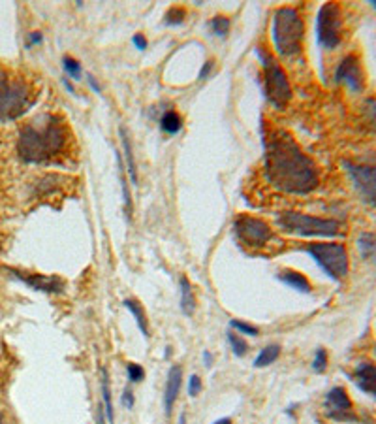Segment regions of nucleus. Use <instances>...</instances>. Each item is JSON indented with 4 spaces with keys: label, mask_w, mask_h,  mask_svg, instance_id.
Segmentation results:
<instances>
[{
    "label": "nucleus",
    "mask_w": 376,
    "mask_h": 424,
    "mask_svg": "<svg viewBox=\"0 0 376 424\" xmlns=\"http://www.w3.org/2000/svg\"><path fill=\"white\" fill-rule=\"evenodd\" d=\"M266 178L282 192L307 195L318 187V168L290 134L277 130L266 141Z\"/></svg>",
    "instance_id": "1"
},
{
    "label": "nucleus",
    "mask_w": 376,
    "mask_h": 424,
    "mask_svg": "<svg viewBox=\"0 0 376 424\" xmlns=\"http://www.w3.org/2000/svg\"><path fill=\"white\" fill-rule=\"evenodd\" d=\"M66 127L53 115H42L24 125L17 141V151L24 162H48L66 146Z\"/></svg>",
    "instance_id": "2"
},
{
    "label": "nucleus",
    "mask_w": 376,
    "mask_h": 424,
    "mask_svg": "<svg viewBox=\"0 0 376 424\" xmlns=\"http://www.w3.org/2000/svg\"><path fill=\"white\" fill-rule=\"evenodd\" d=\"M303 19L299 15L296 8L282 6L273 15V43L277 51L282 57L296 55L301 50V40H303Z\"/></svg>",
    "instance_id": "3"
},
{
    "label": "nucleus",
    "mask_w": 376,
    "mask_h": 424,
    "mask_svg": "<svg viewBox=\"0 0 376 424\" xmlns=\"http://www.w3.org/2000/svg\"><path fill=\"white\" fill-rule=\"evenodd\" d=\"M279 227L284 232L298 234V236H318V238H333L342 234V222L335 219H320L310 217L298 211H284L279 217Z\"/></svg>",
    "instance_id": "4"
},
{
    "label": "nucleus",
    "mask_w": 376,
    "mask_h": 424,
    "mask_svg": "<svg viewBox=\"0 0 376 424\" xmlns=\"http://www.w3.org/2000/svg\"><path fill=\"white\" fill-rule=\"evenodd\" d=\"M256 55L260 57L261 66H263V91L266 99L275 106V108H284L291 99L290 81L286 78L284 70L279 66V62L261 48L256 50Z\"/></svg>",
    "instance_id": "5"
},
{
    "label": "nucleus",
    "mask_w": 376,
    "mask_h": 424,
    "mask_svg": "<svg viewBox=\"0 0 376 424\" xmlns=\"http://www.w3.org/2000/svg\"><path fill=\"white\" fill-rule=\"evenodd\" d=\"M32 104L31 89L23 80H10L0 72V121H13Z\"/></svg>",
    "instance_id": "6"
},
{
    "label": "nucleus",
    "mask_w": 376,
    "mask_h": 424,
    "mask_svg": "<svg viewBox=\"0 0 376 424\" xmlns=\"http://www.w3.org/2000/svg\"><path fill=\"white\" fill-rule=\"evenodd\" d=\"M305 251L309 253L316 264L326 271L333 281H342L348 276L350 262H348V253L342 243H309Z\"/></svg>",
    "instance_id": "7"
},
{
    "label": "nucleus",
    "mask_w": 376,
    "mask_h": 424,
    "mask_svg": "<svg viewBox=\"0 0 376 424\" xmlns=\"http://www.w3.org/2000/svg\"><path fill=\"white\" fill-rule=\"evenodd\" d=\"M342 31V13L340 6L335 2H326L318 10L316 17V40L324 50H335L340 43Z\"/></svg>",
    "instance_id": "8"
},
{
    "label": "nucleus",
    "mask_w": 376,
    "mask_h": 424,
    "mask_svg": "<svg viewBox=\"0 0 376 424\" xmlns=\"http://www.w3.org/2000/svg\"><path fill=\"white\" fill-rule=\"evenodd\" d=\"M233 228H236L239 241L245 243L247 247H250V249H261L273 238V232H271V228H269V225L266 221L250 215L237 217L236 221H233Z\"/></svg>",
    "instance_id": "9"
},
{
    "label": "nucleus",
    "mask_w": 376,
    "mask_h": 424,
    "mask_svg": "<svg viewBox=\"0 0 376 424\" xmlns=\"http://www.w3.org/2000/svg\"><path fill=\"white\" fill-rule=\"evenodd\" d=\"M346 174L350 176L354 189L361 198V202L367 206L376 208V167H367V164H354L345 160L342 162Z\"/></svg>",
    "instance_id": "10"
},
{
    "label": "nucleus",
    "mask_w": 376,
    "mask_h": 424,
    "mask_svg": "<svg viewBox=\"0 0 376 424\" xmlns=\"http://www.w3.org/2000/svg\"><path fill=\"white\" fill-rule=\"evenodd\" d=\"M324 411L335 421H356L354 417L352 400L342 387H333L326 394L324 400Z\"/></svg>",
    "instance_id": "11"
},
{
    "label": "nucleus",
    "mask_w": 376,
    "mask_h": 424,
    "mask_svg": "<svg viewBox=\"0 0 376 424\" xmlns=\"http://www.w3.org/2000/svg\"><path fill=\"white\" fill-rule=\"evenodd\" d=\"M335 81L342 83L352 92H361L365 87V78L359 59L356 55H346L335 70Z\"/></svg>",
    "instance_id": "12"
},
{
    "label": "nucleus",
    "mask_w": 376,
    "mask_h": 424,
    "mask_svg": "<svg viewBox=\"0 0 376 424\" xmlns=\"http://www.w3.org/2000/svg\"><path fill=\"white\" fill-rule=\"evenodd\" d=\"M12 274L17 277L19 281H23L24 285H29L31 289L42 290V292H61L64 289V283L59 277L42 276V274H24V271H15Z\"/></svg>",
    "instance_id": "13"
},
{
    "label": "nucleus",
    "mask_w": 376,
    "mask_h": 424,
    "mask_svg": "<svg viewBox=\"0 0 376 424\" xmlns=\"http://www.w3.org/2000/svg\"><path fill=\"white\" fill-rule=\"evenodd\" d=\"M354 383L359 390L369 394L370 398L376 400V366L370 362H359L354 369Z\"/></svg>",
    "instance_id": "14"
},
{
    "label": "nucleus",
    "mask_w": 376,
    "mask_h": 424,
    "mask_svg": "<svg viewBox=\"0 0 376 424\" xmlns=\"http://www.w3.org/2000/svg\"><path fill=\"white\" fill-rule=\"evenodd\" d=\"M181 379H182V369L179 366H173L170 369V375H168V383H166V390H164V406L166 413L170 415L173 406H175V400L179 396V390H181Z\"/></svg>",
    "instance_id": "15"
},
{
    "label": "nucleus",
    "mask_w": 376,
    "mask_h": 424,
    "mask_svg": "<svg viewBox=\"0 0 376 424\" xmlns=\"http://www.w3.org/2000/svg\"><path fill=\"white\" fill-rule=\"evenodd\" d=\"M277 279L284 283V285H288L290 289L298 290V292H303V295H309L310 290H312L309 279H307L303 274H299V271H294V270L280 271L279 276H277Z\"/></svg>",
    "instance_id": "16"
},
{
    "label": "nucleus",
    "mask_w": 376,
    "mask_h": 424,
    "mask_svg": "<svg viewBox=\"0 0 376 424\" xmlns=\"http://www.w3.org/2000/svg\"><path fill=\"white\" fill-rule=\"evenodd\" d=\"M358 251L363 260L376 266V234L363 232L358 238Z\"/></svg>",
    "instance_id": "17"
},
{
    "label": "nucleus",
    "mask_w": 376,
    "mask_h": 424,
    "mask_svg": "<svg viewBox=\"0 0 376 424\" xmlns=\"http://www.w3.org/2000/svg\"><path fill=\"white\" fill-rule=\"evenodd\" d=\"M102 400H103V413H106L108 424H113L115 423V417H113V404H111L110 377H108V372H106V369H102Z\"/></svg>",
    "instance_id": "18"
},
{
    "label": "nucleus",
    "mask_w": 376,
    "mask_h": 424,
    "mask_svg": "<svg viewBox=\"0 0 376 424\" xmlns=\"http://www.w3.org/2000/svg\"><path fill=\"white\" fill-rule=\"evenodd\" d=\"M124 308L130 311V313L133 315V319H136V323H138V326H140V330L143 332V336L145 338H149V326H147V317H145V311H143V308H141L140 304L136 300H124Z\"/></svg>",
    "instance_id": "19"
},
{
    "label": "nucleus",
    "mask_w": 376,
    "mask_h": 424,
    "mask_svg": "<svg viewBox=\"0 0 376 424\" xmlns=\"http://www.w3.org/2000/svg\"><path fill=\"white\" fill-rule=\"evenodd\" d=\"M181 127H182L181 115L173 110L166 111L164 115H162V119H160V129L164 130L166 134H177V132L181 130Z\"/></svg>",
    "instance_id": "20"
},
{
    "label": "nucleus",
    "mask_w": 376,
    "mask_h": 424,
    "mask_svg": "<svg viewBox=\"0 0 376 424\" xmlns=\"http://www.w3.org/2000/svg\"><path fill=\"white\" fill-rule=\"evenodd\" d=\"M280 355V347L279 345H269L266 349L260 351V355L256 357L254 366L256 368H266V366H271V364L279 358Z\"/></svg>",
    "instance_id": "21"
},
{
    "label": "nucleus",
    "mask_w": 376,
    "mask_h": 424,
    "mask_svg": "<svg viewBox=\"0 0 376 424\" xmlns=\"http://www.w3.org/2000/svg\"><path fill=\"white\" fill-rule=\"evenodd\" d=\"M121 138H122V148H124V155H126V167H128V174H130V179H132V183L138 181V168H136V160H133L132 155V146H130V141H128L126 130L121 127Z\"/></svg>",
    "instance_id": "22"
},
{
    "label": "nucleus",
    "mask_w": 376,
    "mask_h": 424,
    "mask_svg": "<svg viewBox=\"0 0 376 424\" xmlns=\"http://www.w3.org/2000/svg\"><path fill=\"white\" fill-rule=\"evenodd\" d=\"M194 295H192V287H190V283L182 277L181 279V308L182 311L187 315H190L194 311Z\"/></svg>",
    "instance_id": "23"
},
{
    "label": "nucleus",
    "mask_w": 376,
    "mask_h": 424,
    "mask_svg": "<svg viewBox=\"0 0 376 424\" xmlns=\"http://www.w3.org/2000/svg\"><path fill=\"white\" fill-rule=\"evenodd\" d=\"M230 25H231L230 19L224 17V15H217V17H212L211 23H209L212 34H215V36H220V38L228 36V32H230Z\"/></svg>",
    "instance_id": "24"
},
{
    "label": "nucleus",
    "mask_w": 376,
    "mask_h": 424,
    "mask_svg": "<svg viewBox=\"0 0 376 424\" xmlns=\"http://www.w3.org/2000/svg\"><path fill=\"white\" fill-rule=\"evenodd\" d=\"M228 341H230L231 351H233L236 357H245V355H247V349H249V347H247V344L241 339L239 334H233V332L228 334Z\"/></svg>",
    "instance_id": "25"
},
{
    "label": "nucleus",
    "mask_w": 376,
    "mask_h": 424,
    "mask_svg": "<svg viewBox=\"0 0 376 424\" xmlns=\"http://www.w3.org/2000/svg\"><path fill=\"white\" fill-rule=\"evenodd\" d=\"M326 368H328V353H326V349H318L314 360H312V369L316 374H321V372H326Z\"/></svg>",
    "instance_id": "26"
},
{
    "label": "nucleus",
    "mask_w": 376,
    "mask_h": 424,
    "mask_svg": "<svg viewBox=\"0 0 376 424\" xmlns=\"http://www.w3.org/2000/svg\"><path fill=\"white\" fill-rule=\"evenodd\" d=\"M230 326L237 334H247V336H258V328L243 320H230Z\"/></svg>",
    "instance_id": "27"
},
{
    "label": "nucleus",
    "mask_w": 376,
    "mask_h": 424,
    "mask_svg": "<svg viewBox=\"0 0 376 424\" xmlns=\"http://www.w3.org/2000/svg\"><path fill=\"white\" fill-rule=\"evenodd\" d=\"M62 64H64V70H66V74L70 76V78L79 80V76H81V64H79L75 59H72V57H64Z\"/></svg>",
    "instance_id": "28"
},
{
    "label": "nucleus",
    "mask_w": 376,
    "mask_h": 424,
    "mask_svg": "<svg viewBox=\"0 0 376 424\" xmlns=\"http://www.w3.org/2000/svg\"><path fill=\"white\" fill-rule=\"evenodd\" d=\"M182 19H185V10L179 6H175V8H171L170 12L166 13L164 23L166 25H181Z\"/></svg>",
    "instance_id": "29"
},
{
    "label": "nucleus",
    "mask_w": 376,
    "mask_h": 424,
    "mask_svg": "<svg viewBox=\"0 0 376 424\" xmlns=\"http://www.w3.org/2000/svg\"><path fill=\"white\" fill-rule=\"evenodd\" d=\"M126 374H128V379L132 383H140L141 379H143V375H145V372H143V368H141L140 364H133L130 362L126 366Z\"/></svg>",
    "instance_id": "30"
},
{
    "label": "nucleus",
    "mask_w": 376,
    "mask_h": 424,
    "mask_svg": "<svg viewBox=\"0 0 376 424\" xmlns=\"http://www.w3.org/2000/svg\"><path fill=\"white\" fill-rule=\"evenodd\" d=\"M200 393H201V379L198 375H192L190 381H188V396L196 398Z\"/></svg>",
    "instance_id": "31"
},
{
    "label": "nucleus",
    "mask_w": 376,
    "mask_h": 424,
    "mask_svg": "<svg viewBox=\"0 0 376 424\" xmlns=\"http://www.w3.org/2000/svg\"><path fill=\"white\" fill-rule=\"evenodd\" d=\"M121 402H122V406L126 407V409H132L133 407V394H132V390H124V393H122V398H121Z\"/></svg>",
    "instance_id": "32"
},
{
    "label": "nucleus",
    "mask_w": 376,
    "mask_h": 424,
    "mask_svg": "<svg viewBox=\"0 0 376 424\" xmlns=\"http://www.w3.org/2000/svg\"><path fill=\"white\" fill-rule=\"evenodd\" d=\"M132 42H133V45H136V48H138V50H145L147 48V40H145V36H143V34H136V36L132 38Z\"/></svg>",
    "instance_id": "33"
},
{
    "label": "nucleus",
    "mask_w": 376,
    "mask_h": 424,
    "mask_svg": "<svg viewBox=\"0 0 376 424\" xmlns=\"http://www.w3.org/2000/svg\"><path fill=\"white\" fill-rule=\"evenodd\" d=\"M367 108H369L370 111V121L376 125V100L375 99L367 100Z\"/></svg>",
    "instance_id": "34"
},
{
    "label": "nucleus",
    "mask_w": 376,
    "mask_h": 424,
    "mask_svg": "<svg viewBox=\"0 0 376 424\" xmlns=\"http://www.w3.org/2000/svg\"><path fill=\"white\" fill-rule=\"evenodd\" d=\"M40 42H42V32L34 31L29 34V45H34V43H40Z\"/></svg>",
    "instance_id": "35"
},
{
    "label": "nucleus",
    "mask_w": 376,
    "mask_h": 424,
    "mask_svg": "<svg viewBox=\"0 0 376 424\" xmlns=\"http://www.w3.org/2000/svg\"><path fill=\"white\" fill-rule=\"evenodd\" d=\"M211 68H212V61H207V64L203 68H201V72H200V80H205L207 76H209V72H211Z\"/></svg>",
    "instance_id": "36"
},
{
    "label": "nucleus",
    "mask_w": 376,
    "mask_h": 424,
    "mask_svg": "<svg viewBox=\"0 0 376 424\" xmlns=\"http://www.w3.org/2000/svg\"><path fill=\"white\" fill-rule=\"evenodd\" d=\"M87 81L91 83V87H92V89H94V91L100 92V87L96 85V81H94V78H92V76H87Z\"/></svg>",
    "instance_id": "37"
},
{
    "label": "nucleus",
    "mask_w": 376,
    "mask_h": 424,
    "mask_svg": "<svg viewBox=\"0 0 376 424\" xmlns=\"http://www.w3.org/2000/svg\"><path fill=\"white\" fill-rule=\"evenodd\" d=\"M212 424H231V418H219V421H217V423H212Z\"/></svg>",
    "instance_id": "38"
},
{
    "label": "nucleus",
    "mask_w": 376,
    "mask_h": 424,
    "mask_svg": "<svg viewBox=\"0 0 376 424\" xmlns=\"http://www.w3.org/2000/svg\"><path fill=\"white\" fill-rule=\"evenodd\" d=\"M203 358H205L207 366H211V360H212V357H211V355H209V353H205V355H203Z\"/></svg>",
    "instance_id": "39"
},
{
    "label": "nucleus",
    "mask_w": 376,
    "mask_h": 424,
    "mask_svg": "<svg viewBox=\"0 0 376 424\" xmlns=\"http://www.w3.org/2000/svg\"><path fill=\"white\" fill-rule=\"evenodd\" d=\"M370 6H373L376 10V0H373V2H370Z\"/></svg>",
    "instance_id": "40"
},
{
    "label": "nucleus",
    "mask_w": 376,
    "mask_h": 424,
    "mask_svg": "<svg viewBox=\"0 0 376 424\" xmlns=\"http://www.w3.org/2000/svg\"><path fill=\"white\" fill-rule=\"evenodd\" d=\"M375 358H376V345H375Z\"/></svg>",
    "instance_id": "41"
},
{
    "label": "nucleus",
    "mask_w": 376,
    "mask_h": 424,
    "mask_svg": "<svg viewBox=\"0 0 376 424\" xmlns=\"http://www.w3.org/2000/svg\"><path fill=\"white\" fill-rule=\"evenodd\" d=\"M0 424H2V417H0Z\"/></svg>",
    "instance_id": "42"
}]
</instances>
